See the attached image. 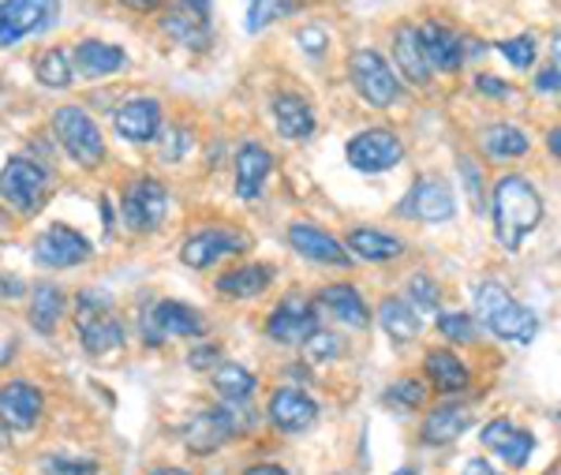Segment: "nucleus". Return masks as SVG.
I'll use <instances>...</instances> for the list:
<instances>
[{"instance_id": "obj_1", "label": "nucleus", "mask_w": 561, "mask_h": 475, "mask_svg": "<svg viewBox=\"0 0 561 475\" xmlns=\"http://www.w3.org/2000/svg\"><path fill=\"white\" fill-rule=\"evenodd\" d=\"M543 222V195L524 173L498 176L490 191V225H495V243L501 251H521L524 240Z\"/></svg>"}, {"instance_id": "obj_2", "label": "nucleus", "mask_w": 561, "mask_h": 475, "mask_svg": "<svg viewBox=\"0 0 561 475\" xmlns=\"http://www.w3.org/2000/svg\"><path fill=\"white\" fill-rule=\"evenodd\" d=\"M472 303H475V322L487 326L501 341L532 345L535 334H539V315L532 308H524L501 282H490V277L487 282H475Z\"/></svg>"}, {"instance_id": "obj_3", "label": "nucleus", "mask_w": 561, "mask_h": 475, "mask_svg": "<svg viewBox=\"0 0 561 475\" xmlns=\"http://www.w3.org/2000/svg\"><path fill=\"white\" fill-rule=\"evenodd\" d=\"M49 191H53V173L46 161H34L30 154H15L0 168V199L23 217L41 214Z\"/></svg>"}, {"instance_id": "obj_4", "label": "nucleus", "mask_w": 561, "mask_h": 475, "mask_svg": "<svg viewBox=\"0 0 561 475\" xmlns=\"http://www.w3.org/2000/svg\"><path fill=\"white\" fill-rule=\"evenodd\" d=\"M348 83H352L360 101H367L371 109H394L404 95L401 75H397L394 64L371 46L348 53Z\"/></svg>"}, {"instance_id": "obj_5", "label": "nucleus", "mask_w": 561, "mask_h": 475, "mask_svg": "<svg viewBox=\"0 0 561 475\" xmlns=\"http://www.w3.org/2000/svg\"><path fill=\"white\" fill-rule=\"evenodd\" d=\"M75 337H79L83 352L98 355V360H105V355L124 349V326H121V318L113 315V308H109V300L101 292H79Z\"/></svg>"}, {"instance_id": "obj_6", "label": "nucleus", "mask_w": 561, "mask_h": 475, "mask_svg": "<svg viewBox=\"0 0 561 475\" xmlns=\"http://www.w3.org/2000/svg\"><path fill=\"white\" fill-rule=\"evenodd\" d=\"M53 135L61 150L79 168H98L105 161V139H101L98 124L83 105H61L53 109Z\"/></svg>"}, {"instance_id": "obj_7", "label": "nucleus", "mask_w": 561, "mask_h": 475, "mask_svg": "<svg viewBox=\"0 0 561 475\" xmlns=\"http://www.w3.org/2000/svg\"><path fill=\"white\" fill-rule=\"evenodd\" d=\"M345 161L363 176L389 173L404 161V139L394 127H363L345 142Z\"/></svg>"}, {"instance_id": "obj_8", "label": "nucleus", "mask_w": 561, "mask_h": 475, "mask_svg": "<svg viewBox=\"0 0 561 475\" xmlns=\"http://www.w3.org/2000/svg\"><path fill=\"white\" fill-rule=\"evenodd\" d=\"M139 329L142 341L158 349V345L176 341V337H202L207 334V315L180 300H158L139 315Z\"/></svg>"}, {"instance_id": "obj_9", "label": "nucleus", "mask_w": 561, "mask_h": 475, "mask_svg": "<svg viewBox=\"0 0 561 475\" xmlns=\"http://www.w3.org/2000/svg\"><path fill=\"white\" fill-rule=\"evenodd\" d=\"M322 329L319 322V303L303 292H288L285 300L277 303L266 315V337L285 349H296V345H308L314 334Z\"/></svg>"}, {"instance_id": "obj_10", "label": "nucleus", "mask_w": 561, "mask_h": 475, "mask_svg": "<svg viewBox=\"0 0 561 475\" xmlns=\"http://www.w3.org/2000/svg\"><path fill=\"white\" fill-rule=\"evenodd\" d=\"M121 214H124V225L132 236L154 233L169 214L165 184L154 180V176H135V180H127V188L121 195Z\"/></svg>"}, {"instance_id": "obj_11", "label": "nucleus", "mask_w": 561, "mask_h": 475, "mask_svg": "<svg viewBox=\"0 0 561 475\" xmlns=\"http://www.w3.org/2000/svg\"><path fill=\"white\" fill-rule=\"evenodd\" d=\"M251 248V240L240 233V228H225V225H207L195 228L180 248V262L191 270H210L217 266L221 259H236Z\"/></svg>"}, {"instance_id": "obj_12", "label": "nucleus", "mask_w": 561, "mask_h": 475, "mask_svg": "<svg viewBox=\"0 0 561 475\" xmlns=\"http://www.w3.org/2000/svg\"><path fill=\"white\" fill-rule=\"evenodd\" d=\"M236 404H210V409H199L191 420L184 423V446L191 449L195 457H210L217 449H225L240 430V420L233 415Z\"/></svg>"}, {"instance_id": "obj_13", "label": "nucleus", "mask_w": 561, "mask_h": 475, "mask_svg": "<svg viewBox=\"0 0 561 475\" xmlns=\"http://www.w3.org/2000/svg\"><path fill=\"white\" fill-rule=\"evenodd\" d=\"M397 214L423 225H441L457 214V195L449 188V180H441V176H420V180L408 188Z\"/></svg>"}, {"instance_id": "obj_14", "label": "nucleus", "mask_w": 561, "mask_h": 475, "mask_svg": "<svg viewBox=\"0 0 561 475\" xmlns=\"http://www.w3.org/2000/svg\"><path fill=\"white\" fill-rule=\"evenodd\" d=\"M90 254H94V243L72 225H49L46 233L34 240V262H38L41 270L83 266Z\"/></svg>"}, {"instance_id": "obj_15", "label": "nucleus", "mask_w": 561, "mask_h": 475, "mask_svg": "<svg viewBox=\"0 0 561 475\" xmlns=\"http://www.w3.org/2000/svg\"><path fill=\"white\" fill-rule=\"evenodd\" d=\"M288 248H292L300 259L314 262V266H329V270H352V254L341 240H337L334 233H326V228L311 225V222H292L285 233Z\"/></svg>"}, {"instance_id": "obj_16", "label": "nucleus", "mask_w": 561, "mask_h": 475, "mask_svg": "<svg viewBox=\"0 0 561 475\" xmlns=\"http://www.w3.org/2000/svg\"><path fill=\"white\" fill-rule=\"evenodd\" d=\"M389 57H394V72L401 75V83L415 90H431L435 83V72L427 64V53H423V41H420V27L415 23H397L394 38H389Z\"/></svg>"}, {"instance_id": "obj_17", "label": "nucleus", "mask_w": 561, "mask_h": 475, "mask_svg": "<svg viewBox=\"0 0 561 475\" xmlns=\"http://www.w3.org/2000/svg\"><path fill=\"white\" fill-rule=\"evenodd\" d=\"M57 0H0V46L30 38V34L53 27Z\"/></svg>"}, {"instance_id": "obj_18", "label": "nucleus", "mask_w": 561, "mask_h": 475, "mask_svg": "<svg viewBox=\"0 0 561 475\" xmlns=\"http://www.w3.org/2000/svg\"><path fill=\"white\" fill-rule=\"evenodd\" d=\"M420 41H423V53H427V64L435 75H457L467 64V41L449 27V23H441V20L420 23Z\"/></svg>"}, {"instance_id": "obj_19", "label": "nucleus", "mask_w": 561, "mask_h": 475, "mask_svg": "<svg viewBox=\"0 0 561 475\" xmlns=\"http://www.w3.org/2000/svg\"><path fill=\"white\" fill-rule=\"evenodd\" d=\"M266 420L280 435H303V430L319 423V401L296 386H280L266 404Z\"/></svg>"}, {"instance_id": "obj_20", "label": "nucleus", "mask_w": 561, "mask_h": 475, "mask_svg": "<svg viewBox=\"0 0 561 475\" xmlns=\"http://www.w3.org/2000/svg\"><path fill=\"white\" fill-rule=\"evenodd\" d=\"M479 442L487 446L495 457H501L506 468H524V464L532 461V453H535V435H532V430H524V427H516L509 415L490 420L487 427L479 430Z\"/></svg>"}, {"instance_id": "obj_21", "label": "nucleus", "mask_w": 561, "mask_h": 475, "mask_svg": "<svg viewBox=\"0 0 561 475\" xmlns=\"http://www.w3.org/2000/svg\"><path fill=\"white\" fill-rule=\"evenodd\" d=\"M46 412V397L27 378H12L0 386V420L12 430H34Z\"/></svg>"}, {"instance_id": "obj_22", "label": "nucleus", "mask_w": 561, "mask_h": 475, "mask_svg": "<svg viewBox=\"0 0 561 475\" xmlns=\"http://www.w3.org/2000/svg\"><path fill=\"white\" fill-rule=\"evenodd\" d=\"M270 173H274V154H270L262 142H240L236 147V158H233V184H236V195H240L244 202L259 199L262 191H266V180Z\"/></svg>"}, {"instance_id": "obj_23", "label": "nucleus", "mask_w": 561, "mask_h": 475, "mask_svg": "<svg viewBox=\"0 0 561 475\" xmlns=\"http://www.w3.org/2000/svg\"><path fill=\"white\" fill-rule=\"evenodd\" d=\"M161 124H165V109H161V101H154V98H132L113 113L116 135L127 142H139V147L158 139Z\"/></svg>"}, {"instance_id": "obj_24", "label": "nucleus", "mask_w": 561, "mask_h": 475, "mask_svg": "<svg viewBox=\"0 0 561 475\" xmlns=\"http://www.w3.org/2000/svg\"><path fill=\"white\" fill-rule=\"evenodd\" d=\"M314 303H319V308H326L329 315H334L348 329H360V334H363V329H371V308H367L363 292L352 282L322 285L319 296H314Z\"/></svg>"}, {"instance_id": "obj_25", "label": "nucleus", "mask_w": 561, "mask_h": 475, "mask_svg": "<svg viewBox=\"0 0 561 475\" xmlns=\"http://www.w3.org/2000/svg\"><path fill=\"white\" fill-rule=\"evenodd\" d=\"M467 423H472V409H467L464 401H441L427 415H423L420 442L431 446V449L453 446L457 438L467 430Z\"/></svg>"}, {"instance_id": "obj_26", "label": "nucleus", "mask_w": 561, "mask_h": 475, "mask_svg": "<svg viewBox=\"0 0 561 475\" xmlns=\"http://www.w3.org/2000/svg\"><path fill=\"white\" fill-rule=\"evenodd\" d=\"M270 113H274L277 135H280V139H288V142L311 139L314 127H319L311 101L303 95H296V90H280V95H274V101H270Z\"/></svg>"}, {"instance_id": "obj_27", "label": "nucleus", "mask_w": 561, "mask_h": 475, "mask_svg": "<svg viewBox=\"0 0 561 475\" xmlns=\"http://www.w3.org/2000/svg\"><path fill=\"white\" fill-rule=\"evenodd\" d=\"M423 375H427V386H435L441 397H461L472 389V371L453 349H431L423 355Z\"/></svg>"}, {"instance_id": "obj_28", "label": "nucleus", "mask_w": 561, "mask_h": 475, "mask_svg": "<svg viewBox=\"0 0 561 475\" xmlns=\"http://www.w3.org/2000/svg\"><path fill=\"white\" fill-rule=\"evenodd\" d=\"M345 248L360 262H394L404 254V240L397 233H386V228L356 225L345 233Z\"/></svg>"}, {"instance_id": "obj_29", "label": "nucleus", "mask_w": 561, "mask_h": 475, "mask_svg": "<svg viewBox=\"0 0 561 475\" xmlns=\"http://www.w3.org/2000/svg\"><path fill=\"white\" fill-rule=\"evenodd\" d=\"M270 285H274V266L270 262H244V266H233L228 274H221L214 288L221 300H254Z\"/></svg>"}, {"instance_id": "obj_30", "label": "nucleus", "mask_w": 561, "mask_h": 475, "mask_svg": "<svg viewBox=\"0 0 561 475\" xmlns=\"http://www.w3.org/2000/svg\"><path fill=\"white\" fill-rule=\"evenodd\" d=\"M532 150V139L521 132L516 124H487L479 132V154L495 165H509V161H521L528 158Z\"/></svg>"}, {"instance_id": "obj_31", "label": "nucleus", "mask_w": 561, "mask_h": 475, "mask_svg": "<svg viewBox=\"0 0 561 475\" xmlns=\"http://www.w3.org/2000/svg\"><path fill=\"white\" fill-rule=\"evenodd\" d=\"M75 72L87 75V79H101V75H116L127 67V53L121 46H109L101 38H83L79 46L72 49Z\"/></svg>"}, {"instance_id": "obj_32", "label": "nucleus", "mask_w": 561, "mask_h": 475, "mask_svg": "<svg viewBox=\"0 0 561 475\" xmlns=\"http://www.w3.org/2000/svg\"><path fill=\"white\" fill-rule=\"evenodd\" d=\"M161 30H165L176 46L195 49V53H199V49H207V41H210V15H199V12H191V8H184L173 0V8H169L165 20H161Z\"/></svg>"}, {"instance_id": "obj_33", "label": "nucleus", "mask_w": 561, "mask_h": 475, "mask_svg": "<svg viewBox=\"0 0 561 475\" xmlns=\"http://www.w3.org/2000/svg\"><path fill=\"white\" fill-rule=\"evenodd\" d=\"M378 322H382V329H386V337H394L397 345L415 341V337H420V329H423L420 311H415L412 303L404 300V296H389V300H382Z\"/></svg>"}, {"instance_id": "obj_34", "label": "nucleus", "mask_w": 561, "mask_h": 475, "mask_svg": "<svg viewBox=\"0 0 561 475\" xmlns=\"http://www.w3.org/2000/svg\"><path fill=\"white\" fill-rule=\"evenodd\" d=\"M210 382H214L217 397L225 404H244L254 397V389H259V378L251 375L244 363H233V360H221L214 367V375H210Z\"/></svg>"}, {"instance_id": "obj_35", "label": "nucleus", "mask_w": 561, "mask_h": 475, "mask_svg": "<svg viewBox=\"0 0 561 475\" xmlns=\"http://www.w3.org/2000/svg\"><path fill=\"white\" fill-rule=\"evenodd\" d=\"M67 311V296L57 285H34L30 296V326L38 334H53Z\"/></svg>"}, {"instance_id": "obj_36", "label": "nucleus", "mask_w": 561, "mask_h": 475, "mask_svg": "<svg viewBox=\"0 0 561 475\" xmlns=\"http://www.w3.org/2000/svg\"><path fill=\"white\" fill-rule=\"evenodd\" d=\"M34 75H38L41 87L49 90H67L75 79V61L67 57V49L53 46V49H41L38 57H34Z\"/></svg>"}, {"instance_id": "obj_37", "label": "nucleus", "mask_w": 561, "mask_h": 475, "mask_svg": "<svg viewBox=\"0 0 561 475\" xmlns=\"http://www.w3.org/2000/svg\"><path fill=\"white\" fill-rule=\"evenodd\" d=\"M382 401H386L389 409H397V412H415V409L427 404V386H423L420 378H397L394 386L382 393Z\"/></svg>"}, {"instance_id": "obj_38", "label": "nucleus", "mask_w": 561, "mask_h": 475, "mask_svg": "<svg viewBox=\"0 0 561 475\" xmlns=\"http://www.w3.org/2000/svg\"><path fill=\"white\" fill-rule=\"evenodd\" d=\"M300 12V0H248V30L259 34L262 27H270L280 15Z\"/></svg>"}, {"instance_id": "obj_39", "label": "nucleus", "mask_w": 561, "mask_h": 475, "mask_svg": "<svg viewBox=\"0 0 561 475\" xmlns=\"http://www.w3.org/2000/svg\"><path fill=\"white\" fill-rule=\"evenodd\" d=\"M404 300L415 311H438L441 308V285L431 274H412L404 285Z\"/></svg>"}, {"instance_id": "obj_40", "label": "nucleus", "mask_w": 561, "mask_h": 475, "mask_svg": "<svg viewBox=\"0 0 561 475\" xmlns=\"http://www.w3.org/2000/svg\"><path fill=\"white\" fill-rule=\"evenodd\" d=\"M435 329L446 341L453 345H475V337H479V329H475V318L467 315V311H441Z\"/></svg>"}, {"instance_id": "obj_41", "label": "nucleus", "mask_w": 561, "mask_h": 475, "mask_svg": "<svg viewBox=\"0 0 561 475\" xmlns=\"http://www.w3.org/2000/svg\"><path fill=\"white\" fill-rule=\"evenodd\" d=\"M498 53L506 57V61L513 64L516 72H532L535 61H539V57H535V38H532V34H516V38H501V41H498Z\"/></svg>"}, {"instance_id": "obj_42", "label": "nucleus", "mask_w": 561, "mask_h": 475, "mask_svg": "<svg viewBox=\"0 0 561 475\" xmlns=\"http://www.w3.org/2000/svg\"><path fill=\"white\" fill-rule=\"evenodd\" d=\"M345 352L341 337L329 334V329H319V334L311 337L308 345H303V355H308L311 363H326V360H337V355Z\"/></svg>"}, {"instance_id": "obj_43", "label": "nucleus", "mask_w": 561, "mask_h": 475, "mask_svg": "<svg viewBox=\"0 0 561 475\" xmlns=\"http://www.w3.org/2000/svg\"><path fill=\"white\" fill-rule=\"evenodd\" d=\"M475 95H483L490 101H506V98H513V87H509L506 79H498V75H475Z\"/></svg>"}, {"instance_id": "obj_44", "label": "nucleus", "mask_w": 561, "mask_h": 475, "mask_svg": "<svg viewBox=\"0 0 561 475\" xmlns=\"http://www.w3.org/2000/svg\"><path fill=\"white\" fill-rule=\"evenodd\" d=\"M296 41H300L303 53H308L311 61H322V53H326V46H329L326 30H322V27H303L300 34H296Z\"/></svg>"}, {"instance_id": "obj_45", "label": "nucleus", "mask_w": 561, "mask_h": 475, "mask_svg": "<svg viewBox=\"0 0 561 475\" xmlns=\"http://www.w3.org/2000/svg\"><path fill=\"white\" fill-rule=\"evenodd\" d=\"M221 363V349L217 345H195L191 352H187V367H195V371H214Z\"/></svg>"}, {"instance_id": "obj_46", "label": "nucleus", "mask_w": 561, "mask_h": 475, "mask_svg": "<svg viewBox=\"0 0 561 475\" xmlns=\"http://www.w3.org/2000/svg\"><path fill=\"white\" fill-rule=\"evenodd\" d=\"M187 142H191V135L184 132V127H173V132H165V139H161V161H180Z\"/></svg>"}, {"instance_id": "obj_47", "label": "nucleus", "mask_w": 561, "mask_h": 475, "mask_svg": "<svg viewBox=\"0 0 561 475\" xmlns=\"http://www.w3.org/2000/svg\"><path fill=\"white\" fill-rule=\"evenodd\" d=\"M41 468L57 472V475H90L94 464L90 461H61V457H53V461H41Z\"/></svg>"}, {"instance_id": "obj_48", "label": "nucleus", "mask_w": 561, "mask_h": 475, "mask_svg": "<svg viewBox=\"0 0 561 475\" xmlns=\"http://www.w3.org/2000/svg\"><path fill=\"white\" fill-rule=\"evenodd\" d=\"M535 90H539V95H561V72L554 64L535 72Z\"/></svg>"}, {"instance_id": "obj_49", "label": "nucleus", "mask_w": 561, "mask_h": 475, "mask_svg": "<svg viewBox=\"0 0 561 475\" xmlns=\"http://www.w3.org/2000/svg\"><path fill=\"white\" fill-rule=\"evenodd\" d=\"M461 168H464V188H467V195H472V202L483 210V199H479V168L467 165V161H461Z\"/></svg>"}, {"instance_id": "obj_50", "label": "nucleus", "mask_w": 561, "mask_h": 475, "mask_svg": "<svg viewBox=\"0 0 561 475\" xmlns=\"http://www.w3.org/2000/svg\"><path fill=\"white\" fill-rule=\"evenodd\" d=\"M464 475H501V472L490 461H483V457H472V461H464Z\"/></svg>"}, {"instance_id": "obj_51", "label": "nucleus", "mask_w": 561, "mask_h": 475, "mask_svg": "<svg viewBox=\"0 0 561 475\" xmlns=\"http://www.w3.org/2000/svg\"><path fill=\"white\" fill-rule=\"evenodd\" d=\"M116 4H124L127 12H158V8H165V0H116Z\"/></svg>"}, {"instance_id": "obj_52", "label": "nucleus", "mask_w": 561, "mask_h": 475, "mask_svg": "<svg viewBox=\"0 0 561 475\" xmlns=\"http://www.w3.org/2000/svg\"><path fill=\"white\" fill-rule=\"evenodd\" d=\"M547 154L554 158V161H561V124H554L547 132Z\"/></svg>"}, {"instance_id": "obj_53", "label": "nucleus", "mask_w": 561, "mask_h": 475, "mask_svg": "<svg viewBox=\"0 0 561 475\" xmlns=\"http://www.w3.org/2000/svg\"><path fill=\"white\" fill-rule=\"evenodd\" d=\"M550 64H554L558 72H561V30L550 34Z\"/></svg>"}, {"instance_id": "obj_54", "label": "nucleus", "mask_w": 561, "mask_h": 475, "mask_svg": "<svg viewBox=\"0 0 561 475\" xmlns=\"http://www.w3.org/2000/svg\"><path fill=\"white\" fill-rule=\"evenodd\" d=\"M244 475H288L280 464H254V468H248Z\"/></svg>"}, {"instance_id": "obj_55", "label": "nucleus", "mask_w": 561, "mask_h": 475, "mask_svg": "<svg viewBox=\"0 0 561 475\" xmlns=\"http://www.w3.org/2000/svg\"><path fill=\"white\" fill-rule=\"evenodd\" d=\"M176 4L191 8V12H199V15H210V0H176Z\"/></svg>"}, {"instance_id": "obj_56", "label": "nucleus", "mask_w": 561, "mask_h": 475, "mask_svg": "<svg viewBox=\"0 0 561 475\" xmlns=\"http://www.w3.org/2000/svg\"><path fill=\"white\" fill-rule=\"evenodd\" d=\"M8 446H12V427L0 420V449H8Z\"/></svg>"}, {"instance_id": "obj_57", "label": "nucleus", "mask_w": 561, "mask_h": 475, "mask_svg": "<svg viewBox=\"0 0 561 475\" xmlns=\"http://www.w3.org/2000/svg\"><path fill=\"white\" fill-rule=\"evenodd\" d=\"M150 475H191V472H184V468H154Z\"/></svg>"}, {"instance_id": "obj_58", "label": "nucleus", "mask_w": 561, "mask_h": 475, "mask_svg": "<svg viewBox=\"0 0 561 475\" xmlns=\"http://www.w3.org/2000/svg\"><path fill=\"white\" fill-rule=\"evenodd\" d=\"M394 475H415V468H401V472H394Z\"/></svg>"}, {"instance_id": "obj_59", "label": "nucleus", "mask_w": 561, "mask_h": 475, "mask_svg": "<svg viewBox=\"0 0 561 475\" xmlns=\"http://www.w3.org/2000/svg\"><path fill=\"white\" fill-rule=\"evenodd\" d=\"M558 423H561V409H558Z\"/></svg>"}]
</instances>
